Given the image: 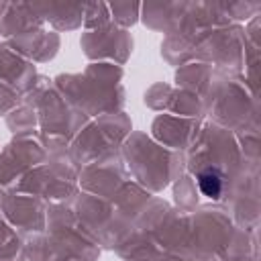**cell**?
Returning a JSON list of instances; mask_svg holds the SVG:
<instances>
[{
    "label": "cell",
    "instance_id": "6da1fadb",
    "mask_svg": "<svg viewBox=\"0 0 261 261\" xmlns=\"http://www.w3.org/2000/svg\"><path fill=\"white\" fill-rule=\"evenodd\" d=\"M198 184H200V190L208 196V198H218L220 192H222V177L218 171L214 169H206L198 175Z\"/></svg>",
    "mask_w": 261,
    "mask_h": 261
}]
</instances>
